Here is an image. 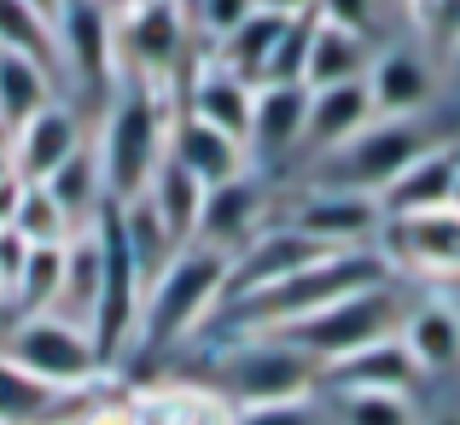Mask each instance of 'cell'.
<instances>
[{
	"label": "cell",
	"instance_id": "1",
	"mask_svg": "<svg viewBox=\"0 0 460 425\" xmlns=\"http://www.w3.org/2000/svg\"><path fill=\"white\" fill-rule=\"evenodd\" d=\"M379 280H391V269H385L379 251H326V257L309 262V269H297V274H286V280H274L262 291H245V297L227 303L234 338L286 332V326L309 321L314 309H326V303L349 297V291H361V286H379Z\"/></svg>",
	"mask_w": 460,
	"mask_h": 425
},
{
	"label": "cell",
	"instance_id": "2",
	"mask_svg": "<svg viewBox=\"0 0 460 425\" xmlns=\"http://www.w3.org/2000/svg\"><path fill=\"white\" fill-rule=\"evenodd\" d=\"M222 286H227V251L216 245H181L175 257H169V269L157 274L146 286V297H140V332L135 344H181V338H192L204 321H210L216 309H222Z\"/></svg>",
	"mask_w": 460,
	"mask_h": 425
},
{
	"label": "cell",
	"instance_id": "3",
	"mask_svg": "<svg viewBox=\"0 0 460 425\" xmlns=\"http://www.w3.org/2000/svg\"><path fill=\"white\" fill-rule=\"evenodd\" d=\"M164 140H169V111H164V88H146V82H123L105 111V128H100V146H93V164H100V181H105V199L123 204L146 187V175L164 157Z\"/></svg>",
	"mask_w": 460,
	"mask_h": 425
},
{
	"label": "cell",
	"instance_id": "4",
	"mask_svg": "<svg viewBox=\"0 0 460 425\" xmlns=\"http://www.w3.org/2000/svg\"><path fill=\"white\" fill-rule=\"evenodd\" d=\"M402 321H408L402 291L391 280H379V286H361V291H349V297L314 309L309 321L286 326V332H262V338H286L292 350H304L314 367H326V361H344V356H356V350L379 344V338H396Z\"/></svg>",
	"mask_w": 460,
	"mask_h": 425
},
{
	"label": "cell",
	"instance_id": "5",
	"mask_svg": "<svg viewBox=\"0 0 460 425\" xmlns=\"http://www.w3.org/2000/svg\"><path fill=\"white\" fill-rule=\"evenodd\" d=\"M314 385H321V367L286 338H227L216 350V391L234 408L309 403Z\"/></svg>",
	"mask_w": 460,
	"mask_h": 425
},
{
	"label": "cell",
	"instance_id": "6",
	"mask_svg": "<svg viewBox=\"0 0 460 425\" xmlns=\"http://www.w3.org/2000/svg\"><path fill=\"white\" fill-rule=\"evenodd\" d=\"M192 35L187 12L175 0H123L111 12V58L123 82H146V88H169L175 70L187 65Z\"/></svg>",
	"mask_w": 460,
	"mask_h": 425
},
{
	"label": "cell",
	"instance_id": "7",
	"mask_svg": "<svg viewBox=\"0 0 460 425\" xmlns=\"http://www.w3.org/2000/svg\"><path fill=\"white\" fill-rule=\"evenodd\" d=\"M0 356L47 385H70V391H88V385H100L111 373L105 356L93 350V332L65 321V314H23V321H12Z\"/></svg>",
	"mask_w": 460,
	"mask_h": 425
},
{
	"label": "cell",
	"instance_id": "8",
	"mask_svg": "<svg viewBox=\"0 0 460 425\" xmlns=\"http://www.w3.org/2000/svg\"><path fill=\"white\" fill-rule=\"evenodd\" d=\"M431 146V135L420 128V117H373L361 135H349L338 152H326V181L321 187H349V192H367L379 199L408 164Z\"/></svg>",
	"mask_w": 460,
	"mask_h": 425
},
{
	"label": "cell",
	"instance_id": "9",
	"mask_svg": "<svg viewBox=\"0 0 460 425\" xmlns=\"http://www.w3.org/2000/svg\"><path fill=\"white\" fill-rule=\"evenodd\" d=\"M373 251L385 257L391 274H420V280L460 286V204L420 210V216H385Z\"/></svg>",
	"mask_w": 460,
	"mask_h": 425
},
{
	"label": "cell",
	"instance_id": "10",
	"mask_svg": "<svg viewBox=\"0 0 460 425\" xmlns=\"http://www.w3.org/2000/svg\"><path fill=\"white\" fill-rule=\"evenodd\" d=\"M286 222H292L304 239H314L321 251H373L379 245V227H385V210H379V199H367V192L309 187L304 199L292 204Z\"/></svg>",
	"mask_w": 460,
	"mask_h": 425
},
{
	"label": "cell",
	"instance_id": "11",
	"mask_svg": "<svg viewBox=\"0 0 460 425\" xmlns=\"http://www.w3.org/2000/svg\"><path fill=\"white\" fill-rule=\"evenodd\" d=\"M361 82H367L373 117H426V105L438 100V65H431V47L420 41L379 47Z\"/></svg>",
	"mask_w": 460,
	"mask_h": 425
},
{
	"label": "cell",
	"instance_id": "12",
	"mask_svg": "<svg viewBox=\"0 0 460 425\" xmlns=\"http://www.w3.org/2000/svg\"><path fill=\"white\" fill-rule=\"evenodd\" d=\"M326 251L314 245V239H304L292 222H269L257 239H245V245L227 257V286H222V303L245 297V291H262L274 280H286V274L309 269V262H321Z\"/></svg>",
	"mask_w": 460,
	"mask_h": 425
},
{
	"label": "cell",
	"instance_id": "13",
	"mask_svg": "<svg viewBox=\"0 0 460 425\" xmlns=\"http://www.w3.org/2000/svg\"><path fill=\"white\" fill-rule=\"evenodd\" d=\"M93 408H100V385L88 391L47 385L0 356V425H88Z\"/></svg>",
	"mask_w": 460,
	"mask_h": 425
},
{
	"label": "cell",
	"instance_id": "14",
	"mask_svg": "<svg viewBox=\"0 0 460 425\" xmlns=\"http://www.w3.org/2000/svg\"><path fill=\"white\" fill-rule=\"evenodd\" d=\"M76 152H82V117L70 111L65 100H53L47 111H35L30 123H18L6 135V169L18 181H30V187H41V181L53 175L58 164H70Z\"/></svg>",
	"mask_w": 460,
	"mask_h": 425
},
{
	"label": "cell",
	"instance_id": "15",
	"mask_svg": "<svg viewBox=\"0 0 460 425\" xmlns=\"http://www.w3.org/2000/svg\"><path fill=\"white\" fill-rule=\"evenodd\" d=\"M460 199V146L455 140H431L391 187L379 192L385 216H420V210H449Z\"/></svg>",
	"mask_w": 460,
	"mask_h": 425
},
{
	"label": "cell",
	"instance_id": "16",
	"mask_svg": "<svg viewBox=\"0 0 460 425\" xmlns=\"http://www.w3.org/2000/svg\"><path fill=\"white\" fill-rule=\"evenodd\" d=\"M164 157L169 164H181L192 181H204V187H227V181L251 175V152L239 146L234 135H222V128L199 123V117H169V140H164Z\"/></svg>",
	"mask_w": 460,
	"mask_h": 425
},
{
	"label": "cell",
	"instance_id": "17",
	"mask_svg": "<svg viewBox=\"0 0 460 425\" xmlns=\"http://www.w3.org/2000/svg\"><path fill=\"white\" fill-rule=\"evenodd\" d=\"M269 227V192L257 175H239L227 187L204 192V216H199V245H216L234 257L245 239H257Z\"/></svg>",
	"mask_w": 460,
	"mask_h": 425
},
{
	"label": "cell",
	"instance_id": "18",
	"mask_svg": "<svg viewBox=\"0 0 460 425\" xmlns=\"http://www.w3.org/2000/svg\"><path fill=\"white\" fill-rule=\"evenodd\" d=\"M187 82H192V88H187V117H199V123L234 135L251 152V105H257V82L234 76V70L216 65V58H204Z\"/></svg>",
	"mask_w": 460,
	"mask_h": 425
},
{
	"label": "cell",
	"instance_id": "19",
	"mask_svg": "<svg viewBox=\"0 0 460 425\" xmlns=\"http://www.w3.org/2000/svg\"><path fill=\"white\" fill-rule=\"evenodd\" d=\"M128 425H234L239 408L216 385H146L123 396Z\"/></svg>",
	"mask_w": 460,
	"mask_h": 425
},
{
	"label": "cell",
	"instance_id": "20",
	"mask_svg": "<svg viewBox=\"0 0 460 425\" xmlns=\"http://www.w3.org/2000/svg\"><path fill=\"white\" fill-rule=\"evenodd\" d=\"M304 123H309V88L304 82H257V105H251V157L304 152Z\"/></svg>",
	"mask_w": 460,
	"mask_h": 425
},
{
	"label": "cell",
	"instance_id": "21",
	"mask_svg": "<svg viewBox=\"0 0 460 425\" xmlns=\"http://www.w3.org/2000/svg\"><path fill=\"white\" fill-rule=\"evenodd\" d=\"M414 379H420V367H414V356H408L402 332L379 338V344H367V350H356V356L326 361V367H321L326 391H402L408 396Z\"/></svg>",
	"mask_w": 460,
	"mask_h": 425
},
{
	"label": "cell",
	"instance_id": "22",
	"mask_svg": "<svg viewBox=\"0 0 460 425\" xmlns=\"http://www.w3.org/2000/svg\"><path fill=\"white\" fill-rule=\"evenodd\" d=\"M373 123L367 105V82H338V88H309V123H304V152L326 157L338 152L349 135Z\"/></svg>",
	"mask_w": 460,
	"mask_h": 425
},
{
	"label": "cell",
	"instance_id": "23",
	"mask_svg": "<svg viewBox=\"0 0 460 425\" xmlns=\"http://www.w3.org/2000/svg\"><path fill=\"white\" fill-rule=\"evenodd\" d=\"M204 181H192L181 164H169V157H157V169L146 175V187H140V199L152 204V216L169 227V239L175 245H192L199 239V216H204Z\"/></svg>",
	"mask_w": 460,
	"mask_h": 425
},
{
	"label": "cell",
	"instance_id": "24",
	"mask_svg": "<svg viewBox=\"0 0 460 425\" xmlns=\"http://www.w3.org/2000/svg\"><path fill=\"white\" fill-rule=\"evenodd\" d=\"M402 344H408V356H414L420 373L460 367V309H455V303H438V297L420 303V309H408Z\"/></svg>",
	"mask_w": 460,
	"mask_h": 425
},
{
	"label": "cell",
	"instance_id": "25",
	"mask_svg": "<svg viewBox=\"0 0 460 425\" xmlns=\"http://www.w3.org/2000/svg\"><path fill=\"white\" fill-rule=\"evenodd\" d=\"M367 35L338 30V23L314 18L309 30V58H304V88H338V82H361L367 76Z\"/></svg>",
	"mask_w": 460,
	"mask_h": 425
},
{
	"label": "cell",
	"instance_id": "26",
	"mask_svg": "<svg viewBox=\"0 0 460 425\" xmlns=\"http://www.w3.org/2000/svg\"><path fill=\"white\" fill-rule=\"evenodd\" d=\"M53 100H58V70L0 47V123H6V135L18 123H30L35 111H47Z\"/></svg>",
	"mask_w": 460,
	"mask_h": 425
},
{
	"label": "cell",
	"instance_id": "27",
	"mask_svg": "<svg viewBox=\"0 0 460 425\" xmlns=\"http://www.w3.org/2000/svg\"><path fill=\"white\" fill-rule=\"evenodd\" d=\"M100 280H105V257H100V234H76L65 245V280L47 314H65V321L88 326L93 332V309H100Z\"/></svg>",
	"mask_w": 460,
	"mask_h": 425
},
{
	"label": "cell",
	"instance_id": "28",
	"mask_svg": "<svg viewBox=\"0 0 460 425\" xmlns=\"http://www.w3.org/2000/svg\"><path fill=\"white\" fill-rule=\"evenodd\" d=\"M286 12H251L239 30H227L222 41H210V58L216 65H227L234 76H245V82H262L269 76V58H274V47H280V35H286Z\"/></svg>",
	"mask_w": 460,
	"mask_h": 425
},
{
	"label": "cell",
	"instance_id": "29",
	"mask_svg": "<svg viewBox=\"0 0 460 425\" xmlns=\"http://www.w3.org/2000/svg\"><path fill=\"white\" fill-rule=\"evenodd\" d=\"M47 192H53V204L65 210V222H70V234H93V222H100V210L111 199H105V181H100V164H93V152L82 146L70 164H58L53 175L41 181Z\"/></svg>",
	"mask_w": 460,
	"mask_h": 425
},
{
	"label": "cell",
	"instance_id": "30",
	"mask_svg": "<svg viewBox=\"0 0 460 425\" xmlns=\"http://www.w3.org/2000/svg\"><path fill=\"white\" fill-rule=\"evenodd\" d=\"M0 47L6 53H23V58H41V65L65 70L58 65V30L47 12H35L30 0H0Z\"/></svg>",
	"mask_w": 460,
	"mask_h": 425
},
{
	"label": "cell",
	"instance_id": "31",
	"mask_svg": "<svg viewBox=\"0 0 460 425\" xmlns=\"http://www.w3.org/2000/svg\"><path fill=\"white\" fill-rule=\"evenodd\" d=\"M338 425H420L414 396L402 391H332Z\"/></svg>",
	"mask_w": 460,
	"mask_h": 425
},
{
	"label": "cell",
	"instance_id": "32",
	"mask_svg": "<svg viewBox=\"0 0 460 425\" xmlns=\"http://www.w3.org/2000/svg\"><path fill=\"white\" fill-rule=\"evenodd\" d=\"M6 227L23 239V245H65V239H76V234H70V222H65V210L53 204V192L30 187V181H23V192H18V204H12V222Z\"/></svg>",
	"mask_w": 460,
	"mask_h": 425
},
{
	"label": "cell",
	"instance_id": "33",
	"mask_svg": "<svg viewBox=\"0 0 460 425\" xmlns=\"http://www.w3.org/2000/svg\"><path fill=\"white\" fill-rule=\"evenodd\" d=\"M408 18L420 30V47H443V53L460 47V0H420Z\"/></svg>",
	"mask_w": 460,
	"mask_h": 425
},
{
	"label": "cell",
	"instance_id": "34",
	"mask_svg": "<svg viewBox=\"0 0 460 425\" xmlns=\"http://www.w3.org/2000/svg\"><path fill=\"white\" fill-rule=\"evenodd\" d=\"M314 18L338 23V30H356V35H373V23L385 18V6L379 0H314Z\"/></svg>",
	"mask_w": 460,
	"mask_h": 425
},
{
	"label": "cell",
	"instance_id": "35",
	"mask_svg": "<svg viewBox=\"0 0 460 425\" xmlns=\"http://www.w3.org/2000/svg\"><path fill=\"white\" fill-rule=\"evenodd\" d=\"M257 12V0H199L192 6V18H199V30H204V41H222L227 30H239V23Z\"/></svg>",
	"mask_w": 460,
	"mask_h": 425
},
{
	"label": "cell",
	"instance_id": "36",
	"mask_svg": "<svg viewBox=\"0 0 460 425\" xmlns=\"http://www.w3.org/2000/svg\"><path fill=\"white\" fill-rule=\"evenodd\" d=\"M234 425H314L309 403H280V408H239Z\"/></svg>",
	"mask_w": 460,
	"mask_h": 425
},
{
	"label": "cell",
	"instance_id": "37",
	"mask_svg": "<svg viewBox=\"0 0 460 425\" xmlns=\"http://www.w3.org/2000/svg\"><path fill=\"white\" fill-rule=\"evenodd\" d=\"M262 12H286V18H304V12H314V0H257Z\"/></svg>",
	"mask_w": 460,
	"mask_h": 425
},
{
	"label": "cell",
	"instance_id": "38",
	"mask_svg": "<svg viewBox=\"0 0 460 425\" xmlns=\"http://www.w3.org/2000/svg\"><path fill=\"white\" fill-rule=\"evenodd\" d=\"M35 12H47V18H58V0H30Z\"/></svg>",
	"mask_w": 460,
	"mask_h": 425
},
{
	"label": "cell",
	"instance_id": "39",
	"mask_svg": "<svg viewBox=\"0 0 460 425\" xmlns=\"http://www.w3.org/2000/svg\"><path fill=\"white\" fill-rule=\"evenodd\" d=\"M379 6H385V12H408V0H379Z\"/></svg>",
	"mask_w": 460,
	"mask_h": 425
},
{
	"label": "cell",
	"instance_id": "40",
	"mask_svg": "<svg viewBox=\"0 0 460 425\" xmlns=\"http://www.w3.org/2000/svg\"><path fill=\"white\" fill-rule=\"evenodd\" d=\"M449 70H455V82H460V47H455V53H449Z\"/></svg>",
	"mask_w": 460,
	"mask_h": 425
},
{
	"label": "cell",
	"instance_id": "41",
	"mask_svg": "<svg viewBox=\"0 0 460 425\" xmlns=\"http://www.w3.org/2000/svg\"><path fill=\"white\" fill-rule=\"evenodd\" d=\"M431 425H460V420H455V414H449V420H431Z\"/></svg>",
	"mask_w": 460,
	"mask_h": 425
},
{
	"label": "cell",
	"instance_id": "42",
	"mask_svg": "<svg viewBox=\"0 0 460 425\" xmlns=\"http://www.w3.org/2000/svg\"><path fill=\"white\" fill-rule=\"evenodd\" d=\"M0 152H6V123H0Z\"/></svg>",
	"mask_w": 460,
	"mask_h": 425
},
{
	"label": "cell",
	"instance_id": "43",
	"mask_svg": "<svg viewBox=\"0 0 460 425\" xmlns=\"http://www.w3.org/2000/svg\"><path fill=\"white\" fill-rule=\"evenodd\" d=\"M414 6H420V0H408V12H414Z\"/></svg>",
	"mask_w": 460,
	"mask_h": 425
}]
</instances>
